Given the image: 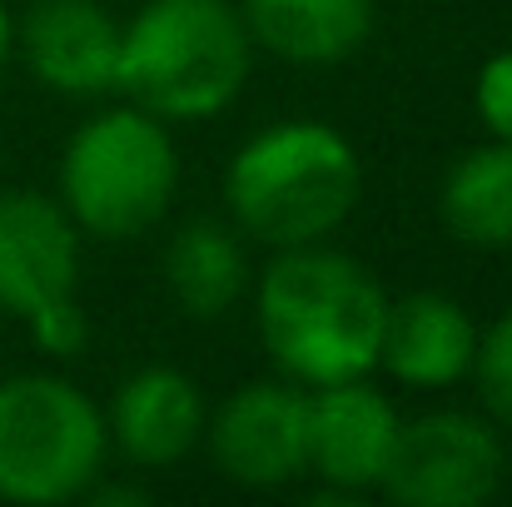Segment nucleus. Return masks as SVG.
Masks as SVG:
<instances>
[{
	"label": "nucleus",
	"instance_id": "20",
	"mask_svg": "<svg viewBox=\"0 0 512 507\" xmlns=\"http://www.w3.org/2000/svg\"><path fill=\"white\" fill-rule=\"evenodd\" d=\"M10 50H15V15H10V5L0 0V70H5Z\"/></svg>",
	"mask_w": 512,
	"mask_h": 507
},
{
	"label": "nucleus",
	"instance_id": "4",
	"mask_svg": "<svg viewBox=\"0 0 512 507\" xmlns=\"http://www.w3.org/2000/svg\"><path fill=\"white\" fill-rule=\"evenodd\" d=\"M179 189L170 125L140 105L90 115L60 155V204L80 234L125 244L155 229Z\"/></svg>",
	"mask_w": 512,
	"mask_h": 507
},
{
	"label": "nucleus",
	"instance_id": "8",
	"mask_svg": "<svg viewBox=\"0 0 512 507\" xmlns=\"http://www.w3.org/2000/svg\"><path fill=\"white\" fill-rule=\"evenodd\" d=\"M80 289V229L60 199L40 189L0 194V314L35 319L40 309L75 299Z\"/></svg>",
	"mask_w": 512,
	"mask_h": 507
},
{
	"label": "nucleus",
	"instance_id": "6",
	"mask_svg": "<svg viewBox=\"0 0 512 507\" xmlns=\"http://www.w3.org/2000/svg\"><path fill=\"white\" fill-rule=\"evenodd\" d=\"M503 438L488 418L438 408L398 423L383 493L403 507H483L503 488Z\"/></svg>",
	"mask_w": 512,
	"mask_h": 507
},
{
	"label": "nucleus",
	"instance_id": "13",
	"mask_svg": "<svg viewBox=\"0 0 512 507\" xmlns=\"http://www.w3.org/2000/svg\"><path fill=\"white\" fill-rule=\"evenodd\" d=\"M254 50L289 65H343L373 35V0H244L239 5Z\"/></svg>",
	"mask_w": 512,
	"mask_h": 507
},
{
	"label": "nucleus",
	"instance_id": "19",
	"mask_svg": "<svg viewBox=\"0 0 512 507\" xmlns=\"http://www.w3.org/2000/svg\"><path fill=\"white\" fill-rule=\"evenodd\" d=\"M90 503H100V507H110V503H135V507H145L150 503V493L145 488H125V483H90V493H85Z\"/></svg>",
	"mask_w": 512,
	"mask_h": 507
},
{
	"label": "nucleus",
	"instance_id": "9",
	"mask_svg": "<svg viewBox=\"0 0 512 507\" xmlns=\"http://www.w3.org/2000/svg\"><path fill=\"white\" fill-rule=\"evenodd\" d=\"M398 423V408L368 378L309 388V473L339 503H358L383 483Z\"/></svg>",
	"mask_w": 512,
	"mask_h": 507
},
{
	"label": "nucleus",
	"instance_id": "3",
	"mask_svg": "<svg viewBox=\"0 0 512 507\" xmlns=\"http://www.w3.org/2000/svg\"><path fill=\"white\" fill-rule=\"evenodd\" d=\"M254 65V40L244 30L239 5L229 0H145L130 25H120V70L115 90H125L140 110L165 125L224 115Z\"/></svg>",
	"mask_w": 512,
	"mask_h": 507
},
{
	"label": "nucleus",
	"instance_id": "14",
	"mask_svg": "<svg viewBox=\"0 0 512 507\" xmlns=\"http://www.w3.org/2000/svg\"><path fill=\"white\" fill-rule=\"evenodd\" d=\"M249 284V259L234 229L219 219H189L165 244V289L189 319H219L239 304Z\"/></svg>",
	"mask_w": 512,
	"mask_h": 507
},
{
	"label": "nucleus",
	"instance_id": "17",
	"mask_svg": "<svg viewBox=\"0 0 512 507\" xmlns=\"http://www.w3.org/2000/svg\"><path fill=\"white\" fill-rule=\"evenodd\" d=\"M473 105H478V120H483L488 140L512 145V50H498L478 65Z\"/></svg>",
	"mask_w": 512,
	"mask_h": 507
},
{
	"label": "nucleus",
	"instance_id": "7",
	"mask_svg": "<svg viewBox=\"0 0 512 507\" xmlns=\"http://www.w3.org/2000/svg\"><path fill=\"white\" fill-rule=\"evenodd\" d=\"M214 468L239 488H284L309 473V393L299 383H239L209 418Z\"/></svg>",
	"mask_w": 512,
	"mask_h": 507
},
{
	"label": "nucleus",
	"instance_id": "16",
	"mask_svg": "<svg viewBox=\"0 0 512 507\" xmlns=\"http://www.w3.org/2000/svg\"><path fill=\"white\" fill-rule=\"evenodd\" d=\"M473 378H478V393H483L488 413H493L503 428H512V304L478 334Z\"/></svg>",
	"mask_w": 512,
	"mask_h": 507
},
{
	"label": "nucleus",
	"instance_id": "15",
	"mask_svg": "<svg viewBox=\"0 0 512 507\" xmlns=\"http://www.w3.org/2000/svg\"><path fill=\"white\" fill-rule=\"evenodd\" d=\"M438 214L473 249H512V145L488 140L458 155L438 184Z\"/></svg>",
	"mask_w": 512,
	"mask_h": 507
},
{
	"label": "nucleus",
	"instance_id": "2",
	"mask_svg": "<svg viewBox=\"0 0 512 507\" xmlns=\"http://www.w3.org/2000/svg\"><path fill=\"white\" fill-rule=\"evenodd\" d=\"M363 165L353 140L324 120H279L254 130L224 169L234 229L269 249L324 244L358 209Z\"/></svg>",
	"mask_w": 512,
	"mask_h": 507
},
{
	"label": "nucleus",
	"instance_id": "11",
	"mask_svg": "<svg viewBox=\"0 0 512 507\" xmlns=\"http://www.w3.org/2000/svg\"><path fill=\"white\" fill-rule=\"evenodd\" d=\"M204 418L199 383L184 368L150 363L115 388L105 428L135 468H174L204 443Z\"/></svg>",
	"mask_w": 512,
	"mask_h": 507
},
{
	"label": "nucleus",
	"instance_id": "1",
	"mask_svg": "<svg viewBox=\"0 0 512 507\" xmlns=\"http://www.w3.org/2000/svg\"><path fill=\"white\" fill-rule=\"evenodd\" d=\"M254 319L274 368L289 383L324 388L368 378L378 368L388 294L353 254L299 244L274 249V264L254 289Z\"/></svg>",
	"mask_w": 512,
	"mask_h": 507
},
{
	"label": "nucleus",
	"instance_id": "5",
	"mask_svg": "<svg viewBox=\"0 0 512 507\" xmlns=\"http://www.w3.org/2000/svg\"><path fill=\"white\" fill-rule=\"evenodd\" d=\"M105 453V413L80 383L60 373L0 378V503H75L105 473Z\"/></svg>",
	"mask_w": 512,
	"mask_h": 507
},
{
	"label": "nucleus",
	"instance_id": "18",
	"mask_svg": "<svg viewBox=\"0 0 512 507\" xmlns=\"http://www.w3.org/2000/svg\"><path fill=\"white\" fill-rule=\"evenodd\" d=\"M25 329L35 338V348L50 353V358H75L90 343V319H85L80 299H60V304L40 309L35 319H25Z\"/></svg>",
	"mask_w": 512,
	"mask_h": 507
},
{
	"label": "nucleus",
	"instance_id": "10",
	"mask_svg": "<svg viewBox=\"0 0 512 507\" xmlns=\"http://www.w3.org/2000/svg\"><path fill=\"white\" fill-rule=\"evenodd\" d=\"M30 75L55 95H105L120 70V20L100 0H35L15 25Z\"/></svg>",
	"mask_w": 512,
	"mask_h": 507
},
{
	"label": "nucleus",
	"instance_id": "12",
	"mask_svg": "<svg viewBox=\"0 0 512 507\" xmlns=\"http://www.w3.org/2000/svg\"><path fill=\"white\" fill-rule=\"evenodd\" d=\"M478 324L453 294L423 289L408 299H388L378 368L403 388H453L473 373Z\"/></svg>",
	"mask_w": 512,
	"mask_h": 507
}]
</instances>
